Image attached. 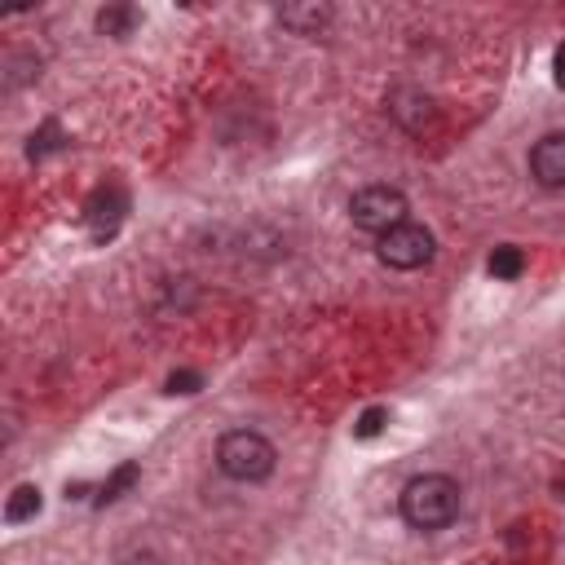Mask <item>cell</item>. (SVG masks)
I'll return each instance as SVG.
<instances>
[{"label":"cell","mask_w":565,"mask_h":565,"mask_svg":"<svg viewBox=\"0 0 565 565\" xmlns=\"http://www.w3.org/2000/svg\"><path fill=\"white\" fill-rule=\"evenodd\" d=\"M459 516V486L446 472H419L402 486V521L411 530H446Z\"/></svg>","instance_id":"6da1fadb"},{"label":"cell","mask_w":565,"mask_h":565,"mask_svg":"<svg viewBox=\"0 0 565 565\" xmlns=\"http://www.w3.org/2000/svg\"><path fill=\"white\" fill-rule=\"evenodd\" d=\"M274 446L269 437L252 433V428H234L216 441V468L230 477V481H265L274 472Z\"/></svg>","instance_id":"7a4b0ae2"},{"label":"cell","mask_w":565,"mask_h":565,"mask_svg":"<svg viewBox=\"0 0 565 565\" xmlns=\"http://www.w3.org/2000/svg\"><path fill=\"white\" fill-rule=\"evenodd\" d=\"M349 216L358 230H371L375 238L393 225L406 221V194L397 185H362L353 199H349Z\"/></svg>","instance_id":"3957f363"},{"label":"cell","mask_w":565,"mask_h":565,"mask_svg":"<svg viewBox=\"0 0 565 565\" xmlns=\"http://www.w3.org/2000/svg\"><path fill=\"white\" fill-rule=\"evenodd\" d=\"M375 256L388 269H419V265L433 260V234L415 221H402V225H393L375 238Z\"/></svg>","instance_id":"277c9868"},{"label":"cell","mask_w":565,"mask_h":565,"mask_svg":"<svg viewBox=\"0 0 565 565\" xmlns=\"http://www.w3.org/2000/svg\"><path fill=\"white\" fill-rule=\"evenodd\" d=\"M530 172L543 190H565V132H547L530 150Z\"/></svg>","instance_id":"5b68a950"},{"label":"cell","mask_w":565,"mask_h":565,"mask_svg":"<svg viewBox=\"0 0 565 565\" xmlns=\"http://www.w3.org/2000/svg\"><path fill=\"white\" fill-rule=\"evenodd\" d=\"M124 212H128V194H124L119 185H102V190L88 199L84 225H88L97 238H110V234H115V225L124 221Z\"/></svg>","instance_id":"8992f818"},{"label":"cell","mask_w":565,"mask_h":565,"mask_svg":"<svg viewBox=\"0 0 565 565\" xmlns=\"http://www.w3.org/2000/svg\"><path fill=\"white\" fill-rule=\"evenodd\" d=\"M278 22L287 31H296V35H318L331 22V4H318V0H309V4H282L278 9Z\"/></svg>","instance_id":"52a82bcc"},{"label":"cell","mask_w":565,"mask_h":565,"mask_svg":"<svg viewBox=\"0 0 565 565\" xmlns=\"http://www.w3.org/2000/svg\"><path fill=\"white\" fill-rule=\"evenodd\" d=\"M406 128H419L424 119H433V110H428V97L424 93H411V88H402V93H393V106H388Z\"/></svg>","instance_id":"ba28073f"},{"label":"cell","mask_w":565,"mask_h":565,"mask_svg":"<svg viewBox=\"0 0 565 565\" xmlns=\"http://www.w3.org/2000/svg\"><path fill=\"white\" fill-rule=\"evenodd\" d=\"M486 269H490L499 282H512V278H521V269H525V252H521V247H512V243H503V247H494V252H490Z\"/></svg>","instance_id":"9c48e42d"},{"label":"cell","mask_w":565,"mask_h":565,"mask_svg":"<svg viewBox=\"0 0 565 565\" xmlns=\"http://www.w3.org/2000/svg\"><path fill=\"white\" fill-rule=\"evenodd\" d=\"M137 22H141V13H137L132 4H106V9L97 13V31H102V35H128Z\"/></svg>","instance_id":"30bf717a"},{"label":"cell","mask_w":565,"mask_h":565,"mask_svg":"<svg viewBox=\"0 0 565 565\" xmlns=\"http://www.w3.org/2000/svg\"><path fill=\"white\" fill-rule=\"evenodd\" d=\"M40 503H44V499H40L35 486H18V490L9 494V503H4V521H9V525H22V521H31V516L40 512Z\"/></svg>","instance_id":"8fae6325"},{"label":"cell","mask_w":565,"mask_h":565,"mask_svg":"<svg viewBox=\"0 0 565 565\" xmlns=\"http://www.w3.org/2000/svg\"><path fill=\"white\" fill-rule=\"evenodd\" d=\"M137 477H141V468H137V463H119V468H115V472L102 481V490H97V503H115V499H119V494H124V490H128Z\"/></svg>","instance_id":"7c38bea8"},{"label":"cell","mask_w":565,"mask_h":565,"mask_svg":"<svg viewBox=\"0 0 565 565\" xmlns=\"http://www.w3.org/2000/svg\"><path fill=\"white\" fill-rule=\"evenodd\" d=\"M384 419H388V411H384V406H371V411H362V415H358V424H353V437H362V441L380 437Z\"/></svg>","instance_id":"4fadbf2b"},{"label":"cell","mask_w":565,"mask_h":565,"mask_svg":"<svg viewBox=\"0 0 565 565\" xmlns=\"http://www.w3.org/2000/svg\"><path fill=\"white\" fill-rule=\"evenodd\" d=\"M57 137H62V128H57V124L49 119V124H44V128H40V132L31 137V150H26V154H31V159H44L49 150H57V146H62Z\"/></svg>","instance_id":"5bb4252c"},{"label":"cell","mask_w":565,"mask_h":565,"mask_svg":"<svg viewBox=\"0 0 565 565\" xmlns=\"http://www.w3.org/2000/svg\"><path fill=\"white\" fill-rule=\"evenodd\" d=\"M199 384H203L199 371H172L168 375V393H199Z\"/></svg>","instance_id":"9a60e30c"},{"label":"cell","mask_w":565,"mask_h":565,"mask_svg":"<svg viewBox=\"0 0 565 565\" xmlns=\"http://www.w3.org/2000/svg\"><path fill=\"white\" fill-rule=\"evenodd\" d=\"M552 66H556V84L565 88V44H556V57H552Z\"/></svg>","instance_id":"2e32d148"},{"label":"cell","mask_w":565,"mask_h":565,"mask_svg":"<svg viewBox=\"0 0 565 565\" xmlns=\"http://www.w3.org/2000/svg\"><path fill=\"white\" fill-rule=\"evenodd\" d=\"M124 565H163V561H154V556H128Z\"/></svg>","instance_id":"e0dca14e"}]
</instances>
